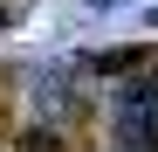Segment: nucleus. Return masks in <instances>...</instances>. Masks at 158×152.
<instances>
[{"instance_id": "nucleus-2", "label": "nucleus", "mask_w": 158, "mask_h": 152, "mask_svg": "<svg viewBox=\"0 0 158 152\" xmlns=\"http://www.w3.org/2000/svg\"><path fill=\"white\" fill-rule=\"evenodd\" d=\"M151 28H158V7H151Z\"/></svg>"}, {"instance_id": "nucleus-1", "label": "nucleus", "mask_w": 158, "mask_h": 152, "mask_svg": "<svg viewBox=\"0 0 158 152\" xmlns=\"http://www.w3.org/2000/svg\"><path fill=\"white\" fill-rule=\"evenodd\" d=\"M83 7H89V14H124L131 0H83Z\"/></svg>"}]
</instances>
